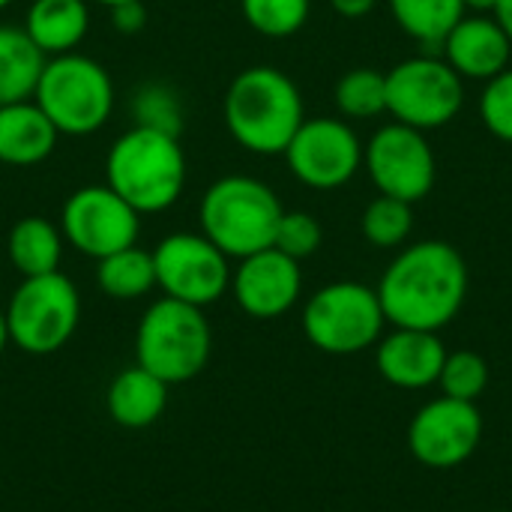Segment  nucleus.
<instances>
[{
  "label": "nucleus",
  "instance_id": "8",
  "mask_svg": "<svg viewBox=\"0 0 512 512\" xmlns=\"http://www.w3.org/2000/svg\"><path fill=\"white\" fill-rule=\"evenodd\" d=\"M378 291L363 282H333L312 294L303 309V333L324 354H360L384 333Z\"/></svg>",
  "mask_w": 512,
  "mask_h": 512
},
{
  "label": "nucleus",
  "instance_id": "4",
  "mask_svg": "<svg viewBox=\"0 0 512 512\" xmlns=\"http://www.w3.org/2000/svg\"><path fill=\"white\" fill-rule=\"evenodd\" d=\"M285 207L258 177L228 174L210 183L198 204L201 234L228 258H249L270 249Z\"/></svg>",
  "mask_w": 512,
  "mask_h": 512
},
{
  "label": "nucleus",
  "instance_id": "6",
  "mask_svg": "<svg viewBox=\"0 0 512 512\" xmlns=\"http://www.w3.org/2000/svg\"><path fill=\"white\" fill-rule=\"evenodd\" d=\"M213 333L204 309L162 297L138 321L135 360L168 387L192 381L210 360Z\"/></svg>",
  "mask_w": 512,
  "mask_h": 512
},
{
  "label": "nucleus",
  "instance_id": "34",
  "mask_svg": "<svg viewBox=\"0 0 512 512\" xmlns=\"http://www.w3.org/2000/svg\"><path fill=\"white\" fill-rule=\"evenodd\" d=\"M495 18H498V24L507 30V36H510L512 42V0H498V6H495V12H492Z\"/></svg>",
  "mask_w": 512,
  "mask_h": 512
},
{
  "label": "nucleus",
  "instance_id": "1",
  "mask_svg": "<svg viewBox=\"0 0 512 512\" xmlns=\"http://www.w3.org/2000/svg\"><path fill=\"white\" fill-rule=\"evenodd\" d=\"M375 291L390 324L438 333L465 306L468 264L450 243L420 240L396 255Z\"/></svg>",
  "mask_w": 512,
  "mask_h": 512
},
{
  "label": "nucleus",
  "instance_id": "31",
  "mask_svg": "<svg viewBox=\"0 0 512 512\" xmlns=\"http://www.w3.org/2000/svg\"><path fill=\"white\" fill-rule=\"evenodd\" d=\"M480 120L495 138L512 144V66L486 81L480 93Z\"/></svg>",
  "mask_w": 512,
  "mask_h": 512
},
{
  "label": "nucleus",
  "instance_id": "24",
  "mask_svg": "<svg viewBox=\"0 0 512 512\" xmlns=\"http://www.w3.org/2000/svg\"><path fill=\"white\" fill-rule=\"evenodd\" d=\"M390 12L411 39H417L429 51H438L447 33L462 21L465 3L462 0H390Z\"/></svg>",
  "mask_w": 512,
  "mask_h": 512
},
{
  "label": "nucleus",
  "instance_id": "32",
  "mask_svg": "<svg viewBox=\"0 0 512 512\" xmlns=\"http://www.w3.org/2000/svg\"><path fill=\"white\" fill-rule=\"evenodd\" d=\"M111 21L120 33H138L147 24V9L141 0L117 3V6H111Z\"/></svg>",
  "mask_w": 512,
  "mask_h": 512
},
{
  "label": "nucleus",
  "instance_id": "11",
  "mask_svg": "<svg viewBox=\"0 0 512 512\" xmlns=\"http://www.w3.org/2000/svg\"><path fill=\"white\" fill-rule=\"evenodd\" d=\"M153 267L156 288H162L165 297L198 309L216 303L231 288L228 255L204 234L177 231L162 237L153 249Z\"/></svg>",
  "mask_w": 512,
  "mask_h": 512
},
{
  "label": "nucleus",
  "instance_id": "27",
  "mask_svg": "<svg viewBox=\"0 0 512 512\" xmlns=\"http://www.w3.org/2000/svg\"><path fill=\"white\" fill-rule=\"evenodd\" d=\"M240 9L252 30L270 39H285L309 21L312 0H240Z\"/></svg>",
  "mask_w": 512,
  "mask_h": 512
},
{
  "label": "nucleus",
  "instance_id": "36",
  "mask_svg": "<svg viewBox=\"0 0 512 512\" xmlns=\"http://www.w3.org/2000/svg\"><path fill=\"white\" fill-rule=\"evenodd\" d=\"M6 345H9V327H6V315L0 309V354L6 351Z\"/></svg>",
  "mask_w": 512,
  "mask_h": 512
},
{
  "label": "nucleus",
  "instance_id": "20",
  "mask_svg": "<svg viewBox=\"0 0 512 512\" xmlns=\"http://www.w3.org/2000/svg\"><path fill=\"white\" fill-rule=\"evenodd\" d=\"M105 405H108V417L117 426L147 429L162 417L168 405V384L135 363L111 381Z\"/></svg>",
  "mask_w": 512,
  "mask_h": 512
},
{
  "label": "nucleus",
  "instance_id": "37",
  "mask_svg": "<svg viewBox=\"0 0 512 512\" xmlns=\"http://www.w3.org/2000/svg\"><path fill=\"white\" fill-rule=\"evenodd\" d=\"M96 3H102V6H108V9H111V6H117V3H129V0H96Z\"/></svg>",
  "mask_w": 512,
  "mask_h": 512
},
{
  "label": "nucleus",
  "instance_id": "22",
  "mask_svg": "<svg viewBox=\"0 0 512 512\" xmlns=\"http://www.w3.org/2000/svg\"><path fill=\"white\" fill-rule=\"evenodd\" d=\"M45 60L24 27L0 24V105L33 99Z\"/></svg>",
  "mask_w": 512,
  "mask_h": 512
},
{
  "label": "nucleus",
  "instance_id": "10",
  "mask_svg": "<svg viewBox=\"0 0 512 512\" xmlns=\"http://www.w3.org/2000/svg\"><path fill=\"white\" fill-rule=\"evenodd\" d=\"M60 231L63 240L72 243L81 255L102 261L138 243L141 213L126 204L108 183H90L63 201Z\"/></svg>",
  "mask_w": 512,
  "mask_h": 512
},
{
  "label": "nucleus",
  "instance_id": "33",
  "mask_svg": "<svg viewBox=\"0 0 512 512\" xmlns=\"http://www.w3.org/2000/svg\"><path fill=\"white\" fill-rule=\"evenodd\" d=\"M330 6L342 18H363V15H369L378 6V0H330Z\"/></svg>",
  "mask_w": 512,
  "mask_h": 512
},
{
  "label": "nucleus",
  "instance_id": "21",
  "mask_svg": "<svg viewBox=\"0 0 512 512\" xmlns=\"http://www.w3.org/2000/svg\"><path fill=\"white\" fill-rule=\"evenodd\" d=\"M63 231L60 225L48 222L45 216H24L12 225L6 252L12 267L30 279V276H45L60 270L63 258Z\"/></svg>",
  "mask_w": 512,
  "mask_h": 512
},
{
  "label": "nucleus",
  "instance_id": "2",
  "mask_svg": "<svg viewBox=\"0 0 512 512\" xmlns=\"http://www.w3.org/2000/svg\"><path fill=\"white\" fill-rule=\"evenodd\" d=\"M186 153L180 135L132 126L105 156V183L141 216L174 207L186 189Z\"/></svg>",
  "mask_w": 512,
  "mask_h": 512
},
{
  "label": "nucleus",
  "instance_id": "18",
  "mask_svg": "<svg viewBox=\"0 0 512 512\" xmlns=\"http://www.w3.org/2000/svg\"><path fill=\"white\" fill-rule=\"evenodd\" d=\"M60 132L33 99L0 105V162L12 168H33L57 147Z\"/></svg>",
  "mask_w": 512,
  "mask_h": 512
},
{
  "label": "nucleus",
  "instance_id": "5",
  "mask_svg": "<svg viewBox=\"0 0 512 512\" xmlns=\"http://www.w3.org/2000/svg\"><path fill=\"white\" fill-rule=\"evenodd\" d=\"M33 102L45 111L60 135L84 138L111 120L114 81L108 69L87 54H57L45 60Z\"/></svg>",
  "mask_w": 512,
  "mask_h": 512
},
{
  "label": "nucleus",
  "instance_id": "15",
  "mask_svg": "<svg viewBox=\"0 0 512 512\" xmlns=\"http://www.w3.org/2000/svg\"><path fill=\"white\" fill-rule=\"evenodd\" d=\"M231 291L237 306L252 318H279L300 300L303 273L300 261L288 258L276 246L261 249L249 258H240L231 273Z\"/></svg>",
  "mask_w": 512,
  "mask_h": 512
},
{
  "label": "nucleus",
  "instance_id": "19",
  "mask_svg": "<svg viewBox=\"0 0 512 512\" xmlns=\"http://www.w3.org/2000/svg\"><path fill=\"white\" fill-rule=\"evenodd\" d=\"M90 30L87 0H33L24 18V33L45 57L69 54Z\"/></svg>",
  "mask_w": 512,
  "mask_h": 512
},
{
  "label": "nucleus",
  "instance_id": "9",
  "mask_svg": "<svg viewBox=\"0 0 512 512\" xmlns=\"http://www.w3.org/2000/svg\"><path fill=\"white\" fill-rule=\"evenodd\" d=\"M465 105V81L435 54L402 60L387 72V114L420 132L441 129Z\"/></svg>",
  "mask_w": 512,
  "mask_h": 512
},
{
  "label": "nucleus",
  "instance_id": "26",
  "mask_svg": "<svg viewBox=\"0 0 512 512\" xmlns=\"http://www.w3.org/2000/svg\"><path fill=\"white\" fill-rule=\"evenodd\" d=\"M363 237L378 246V249H396L411 237L414 228V213L408 201L390 198V195H378L366 210H363Z\"/></svg>",
  "mask_w": 512,
  "mask_h": 512
},
{
  "label": "nucleus",
  "instance_id": "3",
  "mask_svg": "<svg viewBox=\"0 0 512 512\" xmlns=\"http://www.w3.org/2000/svg\"><path fill=\"white\" fill-rule=\"evenodd\" d=\"M225 126L231 138L258 156H279L306 120L297 84L276 66H249L228 84Z\"/></svg>",
  "mask_w": 512,
  "mask_h": 512
},
{
  "label": "nucleus",
  "instance_id": "23",
  "mask_svg": "<svg viewBox=\"0 0 512 512\" xmlns=\"http://www.w3.org/2000/svg\"><path fill=\"white\" fill-rule=\"evenodd\" d=\"M96 282L111 300H138L156 288L153 252H144L138 243L126 246L102 261H96Z\"/></svg>",
  "mask_w": 512,
  "mask_h": 512
},
{
  "label": "nucleus",
  "instance_id": "14",
  "mask_svg": "<svg viewBox=\"0 0 512 512\" xmlns=\"http://www.w3.org/2000/svg\"><path fill=\"white\" fill-rule=\"evenodd\" d=\"M483 438V417L474 402L435 399L423 405L408 426V447L426 468H456L474 456Z\"/></svg>",
  "mask_w": 512,
  "mask_h": 512
},
{
  "label": "nucleus",
  "instance_id": "13",
  "mask_svg": "<svg viewBox=\"0 0 512 512\" xmlns=\"http://www.w3.org/2000/svg\"><path fill=\"white\" fill-rule=\"evenodd\" d=\"M291 174L309 189H339L363 168V141L357 132L336 117L303 120L285 147Z\"/></svg>",
  "mask_w": 512,
  "mask_h": 512
},
{
  "label": "nucleus",
  "instance_id": "38",
  "mask_svg": "<svg viewBox=\"0 0 512 512\" xmlns=\"http://www.w3.org/2000/svg\"><path fill=\"white\" fill-rule=\"evenodd\" d=\"M12 3H15V0H0V12H3L6 6H12Z\"/></svg>",
  "mask_w": 512,
  "mask_h": 512
},
{
  "label": "nucleus",
  "instance_id": "7",
  "mask_svg": "<svg viewBox=\"0 0 512 512\" xmlns=\"http://www.w3.org/2000/svg\"><path fill=\"white\" fill-rule=\"evenodd\" d=\"M9 342H15L27 354H54L60 351L81 318V297L72 279H66L60 270L45 276L21 279V285L12 291L9 306L3 309Z\"/></svg>",
  "mask_w": 512,
  "mask_h": 512
},
{
  "label": "nucleus",
  "instance_id": "16",
  "mask_svg": "<svg viewBox=\"0 0 512 512\" xmlns=\"http://www.w3.org/2000/svg\"><path fill=\"white\" fill-rule=\"evenodd\" d=\"M441 51L462 81H492L510 69L512 42L495 15L465 12L441 42Z\"/></svg>",
  "mask_w": 512,
  "mask_h": 512
},
{
  "label": "nucleus",
  "instance_id": "17",
  "mask_svg": "<svg viewBox=\"0 0 512 512\" xmlns=\"http://www.w3.org/2000/svg\"><path fill=\"white\" fill-rule=\"evenodd\" d=\"M378 372L387 384L402 390H423L438 384L447 351L438 333L396 327L378 342Z\"/></svg>",
  "mask_w": 512,
  "mask_h": 512
},
{
  "label": "nucleus",
  "instance_id": "28",
  "mask_svg": "<svg viewBox=\"0 0 512 512\" xmlns=\"http://www.w3.org/2000/svg\"><path fill=\"white\" fill-rule=\"evenodd\" d=\"M438 384H441V390H444L447 399L477 402L486 393V387H489V366L474 351L447 354Z\"/></svg>",
  "mask_w": 512,
  "mask_h": 512
},
{
  "label": "nucleus",
  "instance_id": "25",
  "mask_svg": "<svg viewBox=\"0 0 512 512\" xmlns=\"http://www.w3.org/2000/svg\"><path fill=\"white\" fill-rule=\"evenodd\" d=\"M336 108L348 120H372L387 111V72L360 66L339 78Z\"/></svg>",
  "mask_w": 512,
  "mask_h": 512
},
{
  "label": "nucleus",
  "instance_id": "35",
  "mask_svg": "<svg viewBox=\"0 0 512 512\" xmlns=\"http://www.w3.org/2000/svg\"><path fill=\"white\" fill-rule=\"evenodd\" d=\"M465 3V12H474V15H492L498 0H462Z\"/></svg>",
  "mask_w": 512,
  "mask_h": 512
},
{
  "label": "nucleus",
  "instance_id": "29",
  "mask_svg": "<svg viewBox=\"0 0 512 512\" xmlns=\"http://www.w3.org/2000/svg\"><path fill=\"white\" fill-rule=\"evenodd\" d=\"M132 117H135V126H150V129L171 132V135H180V126H183L180 99L165 84L141 87L132 96Z\"/></svg>",
  "mask_w": 512,
  "mask_h": 512
},
{
  "label": "nucleus",
  "instance_id": "30",
  "mask_svg": "<svg viewBox=\"0 0 512 512\" xmlns=\"http://www.w3.org/2000/svg\"><path fill=\"white\" fill-rule=\"evenodd\" d=\"M321 240H324V231H321V225H318V219L312 213H306V210H285L282 219H279L273 246L279 252H285L288 258H294V261H303V258L318 252Z\"/></svg>",
  "mask_w": 512,
  "mask_h": 512
},
{
  "label": "nucleus",
  "instance_id": "12",
  "mask_svg": "<svg viewBox=\"0 0 512 512\" xmlns=\"http://www.w3.org/2000/svg\"><path fill=\"white\" fill-rule=\"evenodd\" d=\"M363 168L381 195L399 201H423L435 186V153L426 132L390 123L381 126L363 147Z\"/></svg>",
  "mask_w": 512,
  "mask_h": 512
}]
</instances>
